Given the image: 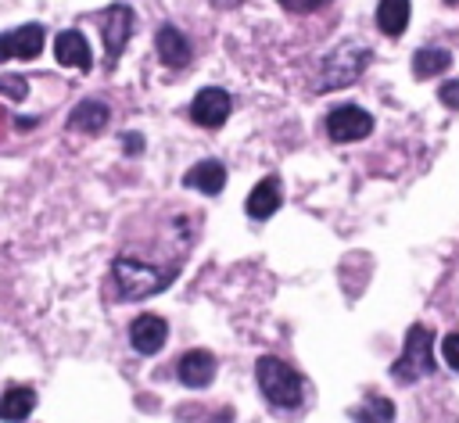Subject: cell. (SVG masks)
<instances>
[{
	"label": "cell",
	"instance_id": "4",
	"mask_svg": "<svg viewBox=\"0 0 459 423\" xmlns=\"http://www.w3.org/2000/svg\"><path fill=\"white\" fill-rule=\"evenodd\" d=\"M366 65H369V50L366 47H337L319 65L316 93H326V90H337V86H351L366 72Z\"/></svg>",
	"mask_w": 459,
	"mask_h": 423
},
{
	"label": "cell",
	"instance_id": "8",
	"mask_svg": "<svg viewBox=\"0 0 459 423\" xmlns=\"http://www.w3.org/2000/svg\"><path fill=\"white\" fill-rule=\"evenodd\" d=\"M230 111H233V100H230V93L222 86H204L190 100V118L197 125H204V129H219L230 118Z\"/></svg>",
	"mask_w": 459,
	"mask_h": 423
},
{
	"label": "cell",
	"instance_id": "17",
	"mask_svg": "<svg viewBox=\"0 0 459 423\" xmlns=\"http://www.w3.org/2000/svg\"><path fill=\"white\" fill-rule=\"evenodd\" d=\"M409 11L412 4L409 0H380L377 4V29L391 39H398L405 29H409Z\"/></svg>",
	"mask_w": 459,
	"mask_h": 423
},
{
	"label": "cell",
	"instance_id": "15",
	"mask_svg": "<svg viewBox=\"0 0 459 423\" xmlns=\"http://www.w3.org/2000/svg\"><path fill=\"white\" fill-rule=\"evenodd\" d=\"M36 409V391L29 384H11L0 394V423H22Z\"/></svg>",
	"mask_w": 459,
	"mask_h": 423
},
{
	"label": "cell",
	"instance_id": "5",
	"mask_svg": "<svg viewBox=\"0 0 459 423\" xmlns=\"http://www.w3.org/2000/svg\"><path fill=\"white\" fill-rule=\"evenodd\" d=\"M100 36H104V65L115 68L129 36H133V7L129 4H111L100 14Z\"/></svg>",
	"mask_w": 459,
	"mask_h": 423
},
{
	"label": "cell",
	"instance_id": "24",
	"mask_svg": "<svg viewBox=\"0 0 459 423\" xmlns=\"http://www.w3.org/2000/svg\"><path fill=\"white\" fill-rule=\"evenodd\" d=\"M122 151H126V154H140V151H143V136H140V133H126V136H122Z\"/></svg>",
	"mask_w": 459,
	"mask_h": 423
},
{
	"label": "cell",
	"instance_id": "18",
	"mask_svg": "<svg viewBox=\"0 0 459 423\" xmlns=\"http://www.w3.org/2000/svg\"><path fill=\"white\" fill-rule=\"evenodd\" d=\"M448 68H452V50H445V47H420L412 54V75L416 79H434Z\"/></svg>",
	"mask_w": 459,
	"mask_h": 423
},
{
	"label": "cell",
	"instance_id": "3",
	"mask_svg": "<svg viewBox=\"0 0 459 423\" xmlns=\"http://www.w3.org/2000/svg\"><path fill=\"white\" fill-rule=\"evenodd\" d=\"M434 333L423 326V323H412L409 333H405V344H402V355L391 362V380L398 384H416L423 376L434 373Z\"/></svg>",
	"mask_w": 459,
	"mask_h": 423
},
{
	"label": "cell",
	"instance_id": "16",
	"mask_svg": "<svg viewBox=\"0 0 459 423\" xmlns=\"http://www.w3.org/2000/svg\"><path fill=\"white\" fill-rule=\"evenodd\" d=\"M108 118H111L108 104L97 100V97H86V100H79V104L72 108L68 129H75V133H100V129L108 125Z\"/></svg>",
	"mask_w": 459,
	"mask_h": 423
},
{
	"label": "cell",
	"instance_id": "25",
	"mask_svg": "<svg viewBox=\"0 0 459 423\" xmlns=\"http://www.w3.org/2000/svg\"><path fill=\"white\" fill-rule=\"evenodd\" d=\"M219 11H226V7H237V4H244V0H212Z\"/></svg>",
	"mask_w": 459,
	"mask_h": 423
},
{
	"label": "cell",
	"instance_id": "21",
	"mask_svg": "<svg viewBox=\"0 0 459 423\" xmlns=\"http://www.w3.org/2000/svg\"><path fill=\"white\" fill-rule=\"evenodd\" d=\"M441 355H445V362L459 373V330H452V333L441 337Z\"/></svg>",
	"mask_w": 459,
	"mask_h": 423
},
{
	"label": "cell",
	"instance_id": "26",
	"mask_svg": "<svg viewBox=\"0 0 459 423\" xmlns=\"http://www.w3.org/2000/svg\"><path fill=\"white\" fill-rule=\"evenodd\" d=\"M445 4H448V7H452V4H459V0H445Z\"/></svg>",
	"mask_w": 459,
	"mask_h": 423
},
{
	"label": "cell",
	"instance_id": "12",
	"mask_svg": "<svg viewBox=\"0 0 459 423\" xmlns=\"http://www.w3.org/2000/svg\"><path fill=\"white\" fill-rule=\"evenodd\" d=\"M154 50L165 68H186L190 65V39L176 25H161L154 32Z\"/></svg>",
	"mask_w": 459,
	"mask_h": 423
},
{
	"label": "cell",
	"instance_id": "9",
	"mask_svg": "<svg viewBox=\"0 0 459 423\" xmlns=\"http://www.w3.org/2000/svg\"><path fill=\"white\" fill-rule=\"evenodd\" d=\"M165 341H169V323H165L161 315L143 312V315H136V319L129 323V344H133V351H140V355H158V351L165 348Z\"/></svg>",
	"mask_w": 459,
	"mask_h": 423
},
{
	"label": "cell",
	"instance_id": "2",
	"mask_svg": "<svg viewBox=\"0 0 459 423\" xmlns=\"http://www.w3.org/2000/svg\"><path fill=\"white\" fill-rule=\"evenodd\" d=\"M255 380H258V391L262 398L273 405V409H298L301 398H305V380L294 366H287L283 358L276 355H258L255 362Z\"/></svg>",
	"mask_w": 459,
	"mask_h": 423
},
{
	"label": "cell",
	"instance_id": "19",
	"mask_svg": "<svg viewBox=\"0 0 459 423\" xmlns=\"http://www.w3.org/2000/svg\"><path fill=\"white\" fill-rule=\"evenodd\" d=\"M348 416L355 423H394V401L384 398V394H369L359 405H351Z\"/></svg>",
	"mask_w": 459,
	"mask_h": 423
},
{
	"label": "cell",
	"instance_id": "11",
	"mask_svg": "<svg viewBox=\"0 0 459 423\" xmlns=\"http://www.w3.org/2000/svg\"><path fill=\"white\" fill-rule=\"evenodd\" d=\"M54 57L57 65L65 68H79V72H90L93 68V54H90V43L79 29H61L54 36Z\"/></svg>",
	"mask_w": 459,
	"mask_h": 423
},
{
	"label": "cell",
	"instance_id": "13",
	"mask_svg": "<svg viewBox=\"0 0 459 423\" xmlns=\"http://www.w3.org/2000/svg\"><path fill=\"white\" fill-rule=\"evenodd\" d=\"M280 179L276 176H265V179H258L255 186H251V194H247V201H244V212L251 215V219H273L276 212H280Z\"/></svg>",
	"mask_w": 459,
	"mask_h": 423
},
{
	"label": "cell",
	"instance_id": "20",
	"mask_svg": "<svg viewBox=\"0 0 459 423\" xmlns=\"http://www.w3.org/2000/svg\"><path fill=\"white\" fill-rule=\"evenodd\" d=\"M0 93H4V97H11V100H25L29 82H25L22 75H0Z\"/></svg>",
	"mask_w": 459,
	"mask_h": 423
},
{
	"label": "cell",
	"instance_id": "6",
	"mask_svg": "<svg viewBox=\"0 0 459 423\" xmlns=\"http://www.w3.org/2000/svg\"><path fill=\"white\" fill-rule=\"evenodd\" d=\"M373 133V115L359 104H341L326 111V136L337 143H359Z\"/></svg>",
	"mask_w": 459,
	"mask_h": 423
},
{
	"label": "cell",
	"instance_id": "1",
	"mask_svg": "<svg viewBox=\"0 0 459 423\" xmlns=\"http://www.w3.org/2000/svg\"><path fill=\"white\" fill-rule=\"evenodd\" d=\"M179 265H151V262H140L133 255H118L111 262V280H115V294L122 301H140V298H151V294H161L172 280H176Z\"/></svg>",
	"mask_w": 459,
	"mask_h": 423
},
{
	"label": "cell",
	"instance_id": "10",
	"mask_svg": "<svg viewBox=\"0 0 459 423\" xmlns=\"http://www.w3.org/2000/svg\"><path fill=\"white\" fill-rule=\"evenodd\" d=\"M176 376H179V384H186V387H194V391L208 387V384L215 380V355L204 351V348L183 351L179 362H176Z\"/></svg>",
	"mask_w": 459,
	"mask_h": 423
},
{
	"label": "cell",
	"instance_id": "14",
	"mask_svg": "<svg viewBox=\"0 0 459 423\" xmlns=\"http://www.w3.org/2000/svg\"><path fill=\"white\" fill-rule=\"evenodd\" d=\"M183 186H190V190H201V194L215 197V194H222V186H226V165H222V161H215V158L197 161V165H190V168L183 172Z\"/></svg>",
	"mask_w": 459,
	"mask_h": 423
},
{
	"label": "cell",
	"instance_id": "23",
	"mask_svg": "<svg viewBox=\"0 0 459 423\" xmlns=\"http://www.w3.org/2000/svg\"><path fill=\"white\" fill-rule=\"evenodd\" d=\"M283 11H290V14H312V11H319V7H326L330 0H276Z\"/></svg>",
	"mask_w": 459,
	"mask_h": 423
},
{
	"label": "cell",
	"instance_id": "7",
	"mask_svg": "<svg viewBox=\"0 0 459 423\" xmlns=\"http://www.w3.org/2000/svg\"><path fill=\"white\" fill-rule=\"evenodd\" d=\"M47 43V29L39 22H25L18 29H7L0 32V65L4 61H32Z\"/></svg>",
	"mask_w": 459,
	"mask_h": 423
},
{
	"label": "cell",
	"instance_id": "22",
	"mask_svg": "<svg viewBox=\"0 0 459 423\" xmlns=\"http://www.w3.org/2000/svg\"><path fill=\"white\" fill-rule=\"evenodd\" d=\"M437 100H441L445 108L459 111V79H445V82L437 86Z\"/></svg>",
	"mask_w": 459,
	"mask_h": 423
}]
</instances>
